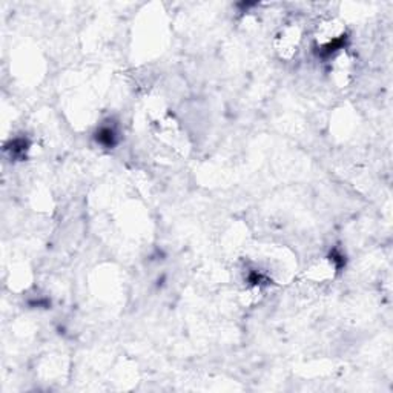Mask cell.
<instances>
[{
	"instance_id": "obj_1",
	"label": "cell",
	"mask_w": 393,
	"mask_h": 393,
	"mask_svg": "<svg viewBox=\"0 0 393 393\" xmlns=\"http://www.w3.org/2000/svg\"><path fill=\"white\" fill-rule=\"evenodd\" d=\"M301 45V30L296 25H289L277 34L274 48L282 60H292Z\"/></svg>"
},
{
	"instance_id": "obj_2",
	"label": "cell",
	"mask_w": 393,
	"mask_h": 393,
	"mask_svg": "<svg viewBox=\"0 0 393 393\" xmlns=\"http://www.w3.org/2000/svg\"><path fill=\"white\" fill-rule=\"evenodd\" d=\"M332 62H334L332 64V75H334V82L338 86H341V88L343 86H347L353 77V60L343 49L332 59Z\"/></svg>"
},
{
	"instance_id": "obj_3",
	"label": "cell",
	"mask_w": 393,
	"mask_h": 393,
	"mask_svg": "<svg viewBox=\"0 0 393 393\" xmlns=\"http://www.w3.org/2000/svg\"><path fill=\"white\" fill-rule=\"evenodd\" d=\"M116 140H117V133H116V129L111 126H103L97 133V142L107 147L114 146Z\"/></svg>"
}]
</instances>
